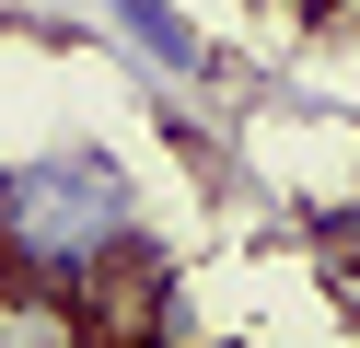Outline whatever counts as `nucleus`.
<instances>
[{
    "label": "nucleus",
    "mask_w": 360,
    "mask_h": 348,
    "mask_svg": "<svg viewBox=\"0 0 360 348\" xmlns=\"http://www.w3.org/2000/svg\"><path fill=\"white\" fill-rule=\"evenodd\" d=\"M105 12H117L128 35H140V58L163 70V82H210V35H198V23L174 12V0H105Z\"/></svg>",
    "instance_id": "obj_2"
},
{
    "label": "nucleus",
    "mask_w": 360,
    "mask_h": 348,
    "mask_svg": "<svg viewBox=\"0 0 360 348\" xmlns=\"http://www.w3.org/2000/svg\"><path fill=\"white\" fill-rule=\"evenodd\" d=\"M140 244V198H128V162L70 139V151L12 162V198H0V278L24 302H94L105 267Z\"/></svg>",
    "instance_id": "obj_1"
}]
</instances>
